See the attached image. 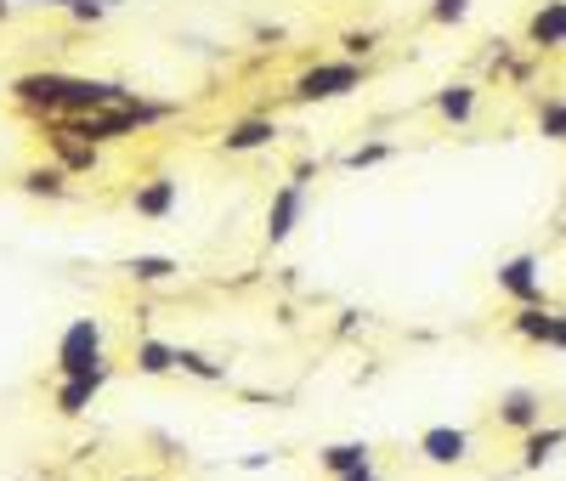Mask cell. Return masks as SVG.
Masks as SVG:
<instances>
[{
    "instance_id": "obj_1",
    "label": "cell",
    "mask_w": 566,
    "mask_h": 481,
    "mask_svg": "<svg viewBox=\"0 0 566 481\" xmlns=\"http://www.w3.org/2000/svg\"><path fill=\"white\" fill-rule=\"evenodd\" d=\"M363 80H368V69L363 63H346V57H328V63H312V69H301L295 80H290V103H335V96H352V91H363Z\"/></svg>"
},
{
    "instance_id": "obj_2",
    "label": "cell",
    "mask_w": 566,
    "mask_h": 481,
    "mask_svg": "<svg viewBox=\"0 0 566 481\" xmlns=\"http://www.w3.org/2000/svg\"><path fill=\"white\" fill-rule=\"evenodd\" d=\"M69 80L74 74H57V69H34V74H18L12 80V103L40 119V125H57L63 119V103H69Z\"/></svg>"
},
{
    "instance_id": "obj_3",
    "label": "cell",
    "mask_w": 566,
    "mask_h": 481,
    "mask_svg": "<svg viewBox=\"0 0 566 481\" xmlns=\"http://www.w3.org/2000/svg\"><path fill=\"white\" fill-rule=\"evenodd\" d=\"M103 341H108L103 317H74V323L57 334V352H52L57 379H63V374H80V368H91V363H103V357H108Z\"/></svg>"
},
{
    "instance_id": "obj_4",
    "label": "cell",
    "mask_w": 566,
    "mask_h": 481,
    "mask_svg": "<svg viewBox=\"0 0 566 481\" xmlns=\"http://www.w3.org/2000/svg\"><path fill=\"white\" fill-rule=\"evenodd\" d=\"M493 283H499V295H510L515 306H549V295H544V255H533V250L499 261Z\"/></svg>"
},
{
    "instance_id": "obj_5",
    "label": "cell",
    "mask_w": 566,
    "mask_h": 481,
    "mask_svg": "<svg viewBox=\"0 0 566 481\" xmlns=\"http://www.w3.org/2000/svg\"><path fill=\"white\" fill-rule=\"evenodd\" d=\"M114 379V363L103 357V363H91V368H80V374H63L57 379V391H52V408H57V419H80L91 402H97V391Z\"/></svg>"
},
{
    "instance_id": "obj_6",
    "label": "cell",
    "mask_w": 566,
    "mask_h": 481,
    "mask_svg": "<svg viewBox=\"0 0 566 481\" xmlns=\"http://www.w3.org/2000/svg\"><path fill=\"white\" fill-rule=\"evenodd\" d=\"M306 176H312V165H301L290 181L272 192V205H266V244H283V238L301 227V216H306Z\"/></svg>"
},
{
    "instance_id": "obj_7",
    "label": "cell",
    "mask_w": 566,
    "mask_h": 481,
    "mask_svg": "<svg viewBox=\"0 0 566 481\" xmlns=\"http://www.w3.org/2000/svg\"><path fill=\"white\" fill-rule=\"evenodd\" d=\"M493 425L504 430V437H527V430H538L544 425V391H533V385H510V391H499Z\"/></svg>"
},
{
    "instance_id": "obj_8",
    "label": "cell",
    "mask_w": 566,
    "mask_h": 481,
    "mask_svg": "<svg viewBox=\"0 0 566 481\" xmlns=\"http://www.w3.org/2000/svg\"><path fill=\"white\" fill-rule=\"evenodd\" d=\"M413 448H419L424 464L459 470V464H470V430H459V425H431V430H419Z\"/></svg>"
},
{
    "instance_id": "obj_9",
    "label": "cell",
    "mask_w": 566,
    "mask_h": 481,
    "mask_svg": "<svg viewBox=\"0 0 566 481\" xmlns=\"http://www.w3.org/2000/svg\"><path fill=\"white\" fill-rule=\"evenodd\" d=\"M527 45L538 57L566 52V0H544V7L527 18Z\"/></svg>"
},
{
    "instance_id": "obj_10",
    "label": "cell",
    "mask_w": 566,
    "mask_h": 481,
    "mask_svg": "<svg viewBox=\"0 0 566 481\" xmlns=\"http://www.w3.org/2000/svg\"><path fill=\"white\" fill-rule=\"evenodd\" d=\"M283 130H277V119H266V114H255V119H232L227 130H221V154H261V148H272Z\"/></svg>"
},
{
    "instance_id": "obj_11",
    "label": "cell",
    "mask_w": 566,
    "mask_h": 481,
    "mask_svg": "<svg viewBox=\"0 0 566 481\" xmlns=\"http://www.w3.org/2000/svg\"><path fill=\"white\" fill-rule=\"evenodd\" d=\"M69 181L74 176L63 165H29V170H18V192H23V199H45V205H63L74 192Z\"/></svg>"
},
{
    "instance_id": "obj_12",
    "label": "cell",
    "mask_w": 566,
    "mask_h": 481,
    "mask_svg": "<svg viewBox=\"0 0 566 481\" xmlns=\"http://www.w3.org/2000/svg\"><path fill=\"white\" fill-rule=\"evenodd\" d=\"M130 210L142 216V221H165L170 210H176V176H148V181H136L130 187Z\"/></svg>"
},
{
    "instance_id": "obj_13",
    "label": "cell",
    "mask_w": 566,
    "mask_h": 481,
    "mask_svg": "<svg viewBox=\"0 0 566 481\" xmlns=\"http://www.w3.org/2000/svg\"><path fill=\"white\" fill-rule=\"evenodd\" d=\"M317 464H323L328 481H346V475L374 470V448H368V442H328V448L317 453Z\"/></svg>"
},
{
    "instance_id": "obj_14",
    "label": "cell",
    "mask_w": 566,
    "mask_h": 481,
    "mask_svg": "<svg viewBox=\"0 0 566 481\" xmlns=\"http://www.w3.org/2000/svg\"><path fill=\"white\" fill-rule=\"evenodd\" d=\"M476 103H482V85H470V80H453V85H442L431 96L437 119H448V125H470L476 119Z\"/></svg>"
},
{
    "instance_id": "obj_15",
    "label": "cell",
    "mask_w": 566,
    "mask_h": 481,
    "mask_svg": "<svg viewBox=\"0 0 566 481\" xmlns=\"http://www.w3.org/2000/svg\"><path fill=\"white\" fill-rule=\"evenodd\" d=\"M560 448H566V425H538V430H527V437H522V448H515V453H522V459H515V470H544Z\"/></svg>"
},
{
    "instance_id": "obj_16",
    "label": "cell",
    "mask_w": 566,
    "mask_h": 481,
    "mask_svg": "<svg viewBox=\"0 0 566 481\" xmlns=\"http://www.w3.org/2000/svg\"><path fill=\"white\" fill-rule=\"evenodd\" d=\"M130 368L148 374V379H165V374H176V346L170 341H154V334H142V341L130 346Z\"/></svg>"
},
{
    "instance_id": "obj_17",
    "label": "cell",
    "mask_w": 566,
    "mask_h": 481,
    "mask_svg": "<svg viewBox=\"0 0 566 481\" xmlns=\"http://www.w3.org/2000/svg\"><path fill=\"white\" fill-rule=\"evenodd\" d=\"M549 328H555V306H515L510 312V334L522 346H549Z\"/></svg>"
},
{
    "instance_id": "obj_18",
    "label": "cell",
    "mask_w": 566,
    "mask_h": 481,
    "mask_svg": "<svg viewBox=\"0 0 566 481\" xmlns=\"http://www.w3.org/2000/svg\"><path fill=\"white\" fill-rule=\"evenodd\" d=\"M52 165H63L69 176H85V170H97V148L91 142H80V136H69V130H52Z\"/></svg>"
},
{
    "instance_id": "obj_19",
    "label": "cell",
    "mask_w": 566,
    "mask_h": 481,
    "mask_svg": "<svg viewBox=\"0 0 566 481\" xmlns=\"http://www.w3.org/2000/svg\"><path fill=\"white\" fill-rule=\"evenodd\" d=\"M130 283H170L176 272H181V261L176 255H125V266H119Z\"/></svg>"
},
{
    "instance_id": "obj_20",
    "label": "cell",
    "mask_w": 566,
    "mask_h": 481,
    "mask_svg": "<svg viewBox=\"0 0 566 481\" xmlns=\"http://www.w3.org/2000/svg\"><path fill=\"white\" fill-rule=\"evenodd\" d=\"M176 374H193V379H205V385H221V379H227V368H221L216 357L193 352V346H176Z\"/></svg>"
},
{
    "instance_id": "obj_21",
    "label": "cell",
    "mask_w": 566,
    "mask_h": 481,
    "mask_svg": "<svg viewBox=\"0 0 566 481\" xmlns=\"http://www.w3.org/2000/svg\"><path fill=\"white\" fill-rule=\"evenodd\" d=\"M538 136L544 142H566V96H544L538 103Z\"/></svg>"
},
{
    "instance_id": "obj_22",
    "label": "cell",
    "mask_w": 566,
    "mask_h": 481,
    "mask_svg": "<svg viewBox=\"0 0 566 481\" xmlns=\"http://www.w3.org/2000/svg\"><path fill=\"white\" fill-rule=\"evenodd\" d=\"M386 159H397V142H363V148H352L340 165L346 170H374V165H386Z\"/></svg>"
},
{
    "instance_id": "obj_23",
    "label": "cell",
    "mask_w": 566,
    "mask_h": 481,
    "mask_svg": "<svg viewBox=\"0 0 566 481\" xmlns=\"http://www.w3.org/2000/svg\"><path fill=\"white\" fill-rule=\"evenodd\" d=\"M374 45H380V34H374V29H346V34H340V57H346V63H363Z\"/></svg>"
},
{
    "instance_id": "obj_24",
    "label": "cell",
    "mask_w": 566,
    "mask_h": 481,
    "mask_svg": "<svg viewBox=\"0 0 566 481\" xmlns=\"http://www.w3.org/2000/svg\"><path fill=\"white\" fill-rule=\"evenodd\" d=\"M424 18H431L437 29H453V23L470 18V0H431V7H424Z\"/></svg>"
},
{
    "instance_id": "obj_25",
    "label": "cell",
    "mask_w": 566,
    "mask_h": 481,
    "mask_svg": "<svg viewBox=\"0 0 566 481\" xmlns=\"http://www.w3.org/2000/svg\"><path fill=\"white\" fill-rule=\"evenodd\" d=\"M544 352H566V312H555V328H549V346Z\"/></svg>"
},
{
    "instance_id": "obj_26",
    "label": "cell",
    "mask_w": 566,
    "mask_h": 481,
    "mask_svg": "<svg viewBox=\"0 0 566 481\" xmlns=\"http://www.w3.org/2000/svg\"><path fill=\"white\" fill-rule=\"evenodd\" d=\"M239 464H244V470H266V464H272V453H244Z\"/></svg>"
},
{
    "instance_id": "obj_27",
    "label": "cell",
    "mask_w": 566,
    "mask_h": 481,
    "mask_svg": "<svg viewBox=\"0 0 566 481\" xmlns=\"http://www.w3.org/2000/svg\"><path fill=\"white\" fill-rule=\"evenodd\" d=\"M346 481H380V470H363V475H346Z\"/></svg>"
},
{
    "instance_id": "obj_28",
    "label": "cell",
    "mask_w": 566,
    "mask_h": 481,
    "mask_svg": "<svg viewBox=\"0 0 566 481\" xmlns=\"http://www.w3.org/2000/svg\"><path fill=\"white\" fill-rule=\"evenodd\" d=\"M12 18V0H0V23H7Z\"/></svg>"
},
{
    "instance_id": "obj_29",
    "label": "cell",
    "mask_w": 566,
    "mask_h": 481,
    "mask_svg": "<svg viewBox=\"0 0 566 481\" xmlns=\"http://www.w3.org/2000/svg\"><path fill=\"white\" fill-rule=\"evenodd\" d=\"M119 481H142V475H119Z\"/></svg>"
}]
</instances>
